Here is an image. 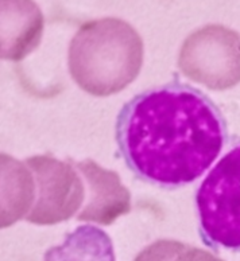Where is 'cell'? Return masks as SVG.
I'll return each mask as SVG.
<instances>
[{
	"label": "cell",
	"mask_w": 240,
	"mask_h": 261,
	"mask_svg": "<svg viewBox=\"0 0 240 261\" xmlns=\"http://www.w3.org/2000/svg\"><path fill=\"white\" fill-rule=\"evenodd\" d=\"M143 64V41L117 18L90 20L80 27L69 46V71L86 93L107 97L126 89Z\"/></svg>",
	"instance_id": "obj_2"
},
{
	"label": "cell",
	"mask_w": 240,
	"mask_h": 261,
	"mask_svg": "<svg viewBox=\"0 0 240 261\" xmlns=\"http://www.w3.org/2000/svg\"><path fill=\"white\" fill-rule=\"evenodd\" d=\"M34 199L31 170L11 155L0 152V229L10 228L25 218Z\"/></svg>",
	"instance_id": "obj_8"
},
{
	"label": "cell",
	"mask_w": 240,
	"mask_h": 261,
	"mask_svg": "<svg viewBox=\"0 0 240 261\" xmlns=\"http://www.w3.org/2000/svg\"><path fill=\"white\" fill-rule=\"evenodd\" d=\"M239 64V34L220 24H209L191 33L178 58L182 74L212 90L236 86Z\"/></svg>",
	"instance_id": "obj_4"
},
{
	"label": "cell",
	"mask_w": 240,
	"mask_h": 261,
	"mask_svg": "<svg viewBox=\"0 0 240 261\" xmlns=\"http://www.w3.org/2000/svg\"><path fill=\"white\" fill-rule=\"evenodd\" d=\"M77 168L89 189L86 205L77 220L111 225L131 210L130 191L123 186L116 172L105 170L93 161L79 162Z\"/></svg>",
	"instance_id": "obj_7"
},
{
	"label": "cell",
	"mask_w": 240,
	"mask_h": 261,
	"mask_svg": "<svg viewBox=\"0 0 240 261\" xmlns=\"http://www.w3.org/2000/svg\"><path fill=\"white\" fill-rule=\"evenodd\" d=\"M45 18L34 0H0V60L22 61L41 43Z\"/></svg>",
	"instance_id": "obj_6"
},
{
	"label": "cell",
	"mask_w": 240,
	"mask_h": 261,
	"mask_svg": "<svg viewBox=\"0 0 240 261\" xmlns=\"http://www.w3.org/2000/svg\"><path fill=\"white\" fill-rule=\"evenodd\" d=\"M116 138L122 156L136 175L177 187L212 166L224 147L227 128L203 92L173 84L147 90L124 105Z\"/></svg>",
	"instance_id": "obj_1"
},
{
	"label": "cell",
	"mask_w": 240,
	"mask_h": 261,
	"mask_svg": "<svg viewBox=\"0 0 240 261\" xmlns=\"http://www.w3.org/2000/svg\"><path fill=\"white\" fill-rule=\"evenodd\" d=\"M240 149L233 148L216 164L200 186L196 202L204 241L239 249Z\"/></svg>",
	"instance_id": "obj_3"
},
{
	"label": "cell",
	"mask_w": 240,
	"mask_h": 261,
	"mask_svg": "<svg viewBox=\"0 0 240 261\" xmlns=\"http://www.w3.org/2000/svg\"><path fill=\"white\" fill-rule=\"evenodd\" d=\"M26 164L34 174L35 199L25 217L35 225H56L75 216L83 205L85 189L73 166L50 155L29 158Z\"/></svg>",
	"instance_id": "obj_5"
}]
</instances>
